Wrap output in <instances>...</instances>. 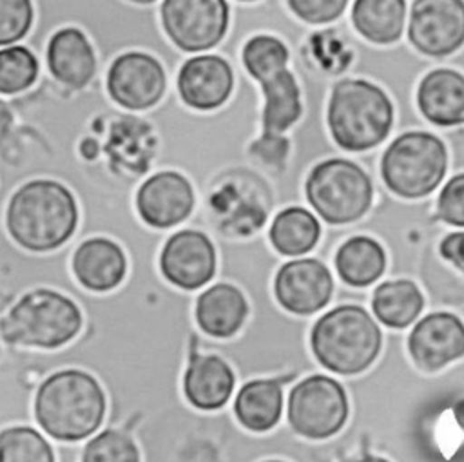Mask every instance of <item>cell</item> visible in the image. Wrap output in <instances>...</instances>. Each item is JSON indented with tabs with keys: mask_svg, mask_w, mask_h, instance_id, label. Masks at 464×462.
Here are the masks:
<instances>
[{
	"mask_svg": "<svg viewBox=\"0 0 464 462\" xmlns=\"http://www.w3.org/2000/svg\"><path fill=\"white\" fill-rule=\"evenodd\" d=\"M78 208L67 187L34 179L20 187L7 207V228L27 250L45 252L63 245L74 232Z\"/></svg>",
	"mask_w": 464,
	"mask_h": 462,
	"instance_id": "1",
	"label": "cell"
},
{
	"mask_svg": "<svg viewBox=\"0 0 464 462\" xmlns=\"http://www.w3.org/2000/svg\"><path fill=\"white\" fill-rule=\"evenodd\" d=\"M34 413L45 433L58 440H80L94 433L105 415V395L98 380L80 370H63L44 380Z\"/></svg>",
	"mask_w": 464,
	"mask_h": 462,
	"instance_id": "2",
	"label": "cell"
},
{
	"mask_svg": "<svg viewBox=\"0 0 464 462\" xmlns=\"http://www.w3.org/2000/svg\"><path fill=\"white\" fill-rule=\"evenodd\" d=\"M381 330L368 312L355 304L330 310L314 324L310 342L317 361L330 371L355 375L381 351Z\"/></svg>",
	"mask_w": 464,
	"mask_h": 462,
	"instance_id": "3",
	"label": "cell"
},
{
	"mask_svg": "<svg viewBox=\"0 0 464 462\" xmlns=\"http://www.w3.org/2000/svg\"><path fill=\"white\" fill-rule=\"evenodd\" d=\"M392 123L393 107L381 87L366 80L335 83L328 103V127L341 149H372L388 136Z\"/></svg>",
	"mask_w": 464,
	"mask_h": 462,
	"instance_id": "4",
	"label": "cell"
},
{
	"mask_svg": "<svg viewBox=\"0 0 464 462\" xmlns=\"http://www.w3.org/2000/svg\"><path fill=\"white\" fill-rule=\"evenodd\" d=\"M82 326L78 306L53 290L25 294L4 317L2 335L7 342L36 348H58L69 342Z\"/></svg>",
	"mask_w": 464,
	"mask_h": 462,
	"instance_id": "5",
	"label": "cell"
},
{
	"mask_svg": "<svg viewBox=\"0 0 464 462\" xmlns=\"http://www.w3.org/2000/svg\"><path fill=\"white\" fill-rule=\"evenodd\" d=\"M446 147L430 132H406L390 143L381 161L386 187L402 197H422L446 174Z\"/></svg>",
	"mask_w": 464,
	"mask_h": 462,
	"instance_id": "6",
	"label": "cell"
},
{
	"mask_svg": "<svg viewBox=\"0 0 464 462\" xmlns=\"http://www.w3.org/2000/svg\"><path fill=\"white\" fill-rule=\"evenodd\" d=\"M304 190L314 210L334 225L359 219L373 196L368 174L348 159H326L314 167Z\"/></svg>",
	"mask_w": 464,
	"mask_h": 462,
	"instance_id": "7",
	"label": "cell"
},
{
	"mask_svg": "<svg viewBox=\"0 0 464 462\" xmlns=\"http://www.w3.org/2000/svg\"><path fill=\"white\" fill-rule=\"evenodd\" d=\"M348 419V399L343 386L326 375H310L292 388L288 424L306 438H326Z\"/></svg>",
	"mask_w": 464,
	"mask_h": 462,
	"instance_id": "8",
	"label": "cell"
},
{
	"mask_svg": "<svg viewBox=\"0 0 464 462\" xmlns=\"http://www.w3.org/2000/svg\"><path fill=\"white\" fill-rule=\"evenodd\" d=\"M161 22L179 49L205 51L223 38L228 24V4L223 0H165Z\"/></svg>",
	"mask_w": 464,
	"mask_h": 462,
	"instance_id": "9",
	"label": "cell"
},
{
	"mask_svg": "<svg viewBox=\"0 0 464 462\" xmlns=\"http://www.w3.org/2000/svg\"><path fill=\"white\" fill-rule=\"evenodd\" d=\"M410 42L428 56H448L464 43V2L417 0L411 5Z\"/></svg>",
	"mask_w": 464,
	"mask_h": 462,
	"instance_id": "10",
	"label": "cell"
},
{
	"mask_svg": "<svg viewBox=\"0 0 464 462\" xmlns=\"http://www.w3.org/2000/svg\"><path fill=\"white\" fill-rule=\"evenodd\" d=\"M111 98L125 109L141 111L152 107L165 91V72L160 62L145 53L118 56L107 74Z\"/></svg>",
	"mask_w": 464,
	"mask_h": 462,
	"instance_id": "11",
	"label": "cell"
},
{
	"mask_svg": "<svg viewBox=\"0 0 464 462\" xmlns=\"http://www.w3.org/2000/svg\"><path fill=\"white\" fill-rule=\"evenodd\" d=\"M160 268L172 284L194 290L208 283L216 272V250L198 230H181L169 237L161 250Z\"/></svg>",
	"mask_w": 464,
	"mask_h": 462,
	"instance_id": "12",
	"label": "cell"
},
{
	"mask_svg": "<svg viewBox=\"0 0 464 462\" xmlns=\"http://www.w3.org/2000/svg\"><path fill=\"white\" fill-rule=\"evenodd\" d=\"M330 270L319 259H295L283 265L274 281L277 303L292 313H314L332 297Z\"/></svg>",
	"mask_w": 464,
	"mask_h": 462,
	"instance_id": "13",
	"label": "cell"
},
{
	"mask_svg": "<svg viewBox=\"0 0 464 462\" xmlns=\"http://www.w3.org/2000/svg\"><path fill=\"white\" fill-rule=\"evenodd\" d=\"M408 351L419 368L440 370L464 355V322L448 312L422 317L408 337Z\"/></svg>",
	"mask_w": 464,
	"mask_h": 462,
	"instance_id": "14",
	"label": "cell"
},
{
	"mask_svg": "<svg viewBox=\"0 0 464 462\" xmlns=\"http://www.w3.org/2000/svg\"><path fill=\"white\" fill-rule=\"evenodd\" d=\"M136 205L141 219L156 228L181 223L194 207V192L185 176L163 170L150 176L138 190Z\"/></svg>",
	"mask_w": 464,
	"mask_h": 462,
	"instance_id": "15",
	"label": "cell"
},
{
	"mask_svg": "<svg viewBox=\"0 0 464 462\" xmlns=\"http://www.w3.org/2000/svg\"><path fill=\"white\" fill-rule=\"evenodd\" d=\"M234 74L227 60L203 54L187 60L178 74V91L183 101L194 109L219 107L232 92Z\"/></svg>",
	"mask_w": 464,
	"mask_h": 462,
	"instance_id": "16",
	"label": "cell"
},
{
	"mask_svg": "<svg viewBox=\"0 0 464 462\" xmlns=\"http://www.w3.org/2000/svg\"><path fill=\"white\" fill-rule=\"evenodd\" d=\"M225 183L237 201L230 203L225 199L210 197V208L216 225H219L225 234L246 236L254 232L257 226H261L266 219L270 197H261L245 203V199H250L265 192V183L248 172L228 174Z\"/></svg>",
	"mask_w": 464,
	"mask_h": 462,
	"instance_id": "17",
	"label": "cell"
},
{
	"mask_svg": "<svg viewBox=\"0 0 464 462\" xmlns=\"http://www.w3.org/2000/svg\"><path fill=\"white\" fill-rule=\"evenodd\" d=\"M417 103L424 118L435 125L464 123V76L451 69L428 72L419 85Z\"/></svg>",
	"mask_w": 464,
	"mask_h": 462,
	"instance_id": "18",
	"label": "cell"
},
{
	"mask_svg": "<svg viewBox=\"0 0 464 462\" xmlns=\"http://www.w3.org/2000/svg\"><path fill=\"white\" fill-rule=\"evenodd\" d=\"M47 65L58 82L80 89L94 76L96 58L87 36L76 27H65L49 42Z\"/></svg>",
	"mask_w": 464,
	"mask_h": 462,
	"instance_id": "19",
	"label": "cell"
},
{
	"mask_svg": "<svg viewBox=\"0 0 464 462\" xmlns=\"http://www.w3.org/2000/svg\"><path fill=\"white\" fill-rule=\"evenodd\" d=\"M127 261L121 248L105 237H94L78 246L72 257V270L78 281L94 292H107L118 286L125 275Z\"/></svg>",
	"mask_w": 464,
	"mask_h": 462,
	"instance_id": "20",
	"label": "cell"
},
{
	"mask_svg": "<svg viewBox=\"0 0 464 462\" xmlns=\"http://www.w3.org/2000/svg\"><path fill=\"white\" fill-rule=\"evenodd\" d=\"M187 400L198 409L221 408L234 390V373L218 355H192L183 379Z\"/></svg>",
	"mask_w": 464,
	"mask_h": 462,
	"instance_id": "21",
	"label": "cell"
},
{
	"mask_svg": "<svg viewBox=\"0 0 464 462\" xmlns=\"http://www.w3.org/2000/svg\"><path fill=\"white\" fill-rule=\"evenodd\" d=\"M248 313V304L239 288L218 283L207 288L196 304L199 328L212 337L234 335Z\"/></svg>",
	"mask_w": 464,
	"mask_h": 462,
	"instance_id": "22",
	"label": "cell"
},
{
	"mask_svg": "<svg viewBox=\"0 0 464 462\" xmlns=\"http://www.w3.org/2000/svg\"><path fill=\"white\" fill-rule=\"evenodd\" d=\"M283 406L281 386L276 380H250L246 382L234 402V411L237 420L250 431H268L272 429L279 417Z\"/></svg>",
	"mask_w": 464,
	"mask_h": 462,
	"instance_id": "23",
	"label": "cell"
},
{
	"mask_svg": "<svg viewBox=\"0 0 464 462\" xmlns=\"http://www.w3.org/2000/svg\"><path fill=\"white\" fill-rule=\"evenodd\" d=\"M386 266L382 246L366 236H355L343 243L335 254V268L341 279L352 286H368L377 281Z\"/></svg>",
	"mask_w": 464,
	"mask_h": 462,
	"instance_id": "24",
	"label": "cell"
},
{
	"mask_svg": "<svg viewBox=\"0 0 464 462\" xmlns=\"http://www.w3.org/2000/svg\"><path fill=\"white\" fill-rule=\"evenodd\" d=\"M406 4L402 0H357L352 7L355 29L375 43H392L402 34Z\"/></svg>",
	"mask_w": 464,
	"mask_h": 462,
	"instance_id": "25",
	"label": "cell"
},
{
	"mask_svg": "<svg viewBox=\"0 0 464 462\" xmlns=\"http://www.w3.org/2000/svg\"><path fill=\"white\" fill-rule=\"evenodd\" d=\"M422 306L424 297L420 290L408 279L386 281L373 292V313L390 328H406L417 319Z\"/></svg>",
	"mask_w": 464,
	"mask_h": 462,
	"instance_id": "26",
	"label": "cell"
},
{
	"mask_svg": "<svg viewBox=\"0 0 464 462\" xmlns=\"http://www.w3.org/2000/svg\"><path fill=\"white\" fill-rule=\"evenodd\" d=\"M265 94L263 127L265 136H274L286 130L301 114L299 87L290 71H281L261 83Z\"/></svg>",
	"mask_w": 464,
	"mask_h": 462,
	"instance_id": "27",
	"label": "cell"
},
{
	"mask_svg": "<svg viewBox=\"0 0 464 462\" xmlns=\"http://www.w3.org/2000/svg\"><path fill=\"white\" fill-rule=\"evenodd\" d=\"M319 234L321 226L315 216L301 207H290L276 216L270 241L283 255H301L315 246Z\"/></svg>",
	"mask_w": 464,
	"mask_h": 462,
	"instance_id": "28",
	"label": "cell"
},
{
	"mask_svg": "<svg viewBox=\"0 0 464 462\" xmlns=\"http://www.w3.org/2000/svg\"><path fill=\"white\" fill-rule=\"evenodd\" d=\"M286 62L288 49L274 36H254L243 47V63L246 71L261 83L285 71Z\"/></svg>",
	"mask_w": 464,
	"mask_h": 462,
	"instance_id": "29",
	"label": "cell"
},
{
	"mask_svg": "<svg viewBox=\"0 0 464 462\" xmlns=\"http://www.w3.org/2000/svg\"><path fill=\"white\" fill-rule=\"evenodd\" d=\"M0 451L2 462H54L47 440L25 426L4 429L0 435Z\"/></svg>",
	"mask_w": 464,
	"mask_h": 462,
	"instance_id": "30",
	"label": "cell"
},
{
	"mask_svg": "<svg viewBox=\"0 0 464 462\" xmlns=\"http://www.w3.org/2000/svg\"><path fill=\"white\" fill-rule=\"evenodd\" d=\"M38 74V62L34 54L22 47H5L0 53V91L13 94L27 89Z\"/></svg>",
	"mask_w": 464,
	"mask_h": 462,
	"instance_id": "31",
	"label": "cell"
},
{
	"mask_svg": "<svg viewBox=\"0 0 464 462\" xmlns=\"http://www.w3.org/2000/svg\"><path fill=\"white\" fill-rule=\"evenodd\" d=\"M82 462H140V453L127 433L107 429L87 442Z\"/></svg>",
	"mask_w": 464,
	"mask_h": 462,
	"instance_id": "32",
	"label": "cell"
},
{
	"mask_svg": "<svg viewBox=\"0 0 464 462\" xmlns=\"http://www.w3.org/2000/svg\"><path fill=\"white\" fill-rule=\"evenodd\" d=\"M33 5L27 0H0V43L18 42L29 31Z\"/></svg>",
	"mask_w": 464,
	"mask_h": 462,
	"instance_id": "33",
	"label": "cell"
},
{
	"mask_svg": "<svg viewBox=\"0 0 464 462\" xmlns=\"http://www.w3.org/2000/svg\"><path fill=\"white\" fill-rule=\"evenodd\" d=\"M437 214L450 225L464 226V172L453 176L442 187L437 201Z\"/></svg>",
	"mask_w": 464,
	"mask_h": 462,
	"instance_id": "34",
	"label": "cell"
},
{
	"mask_svg": "<svg viewBox=\"0 0 464 462\" xmlns=\"http://www.w3.org/2000/svg\"><path fill=\"white\" fill-rule=\"evenodd\" d=\"M288 7L310 24H324L335 20L346 7L343 0H292Z\"/></svg>",
	"mask_w": 464,
	"mask_h": 462,
	"instance_id": "35",
	"label": "cell"
},
{
	"mask_svg": "<svg viewBox=\"0 0 464 462\" xmlns=\"http://www.w3.org/2000/svg\"><path fill=\"white\" fill-rule=\"evenodd\" d=\"M440 255L464 274V232L446 236L439 246Z\"/></svg>",
	"mask_w": 464,
	"mask_h": 462,
	"instance_id": "36",
	"label": "cell"
},
{
	"mask_svg": "<svg viewBox=\"0 0 464 462\" xmlns=\"http://www.w3.org/2000/svg\"><path fill=\"white\" fill-rule=\"evenodd\" d=\"M453 415H455L457 424H459L460 429L464 431V399H460V400H457V402L453 404Z\"/></svg>",
	"mask_w": 464,
	"mask_h": 462,
	"instance_id": "37",
	"label": "cell"
},
{
	"mask_svg": "<svg viewBox=\"0 0 464 462\" xmlns=\"http://www.w3.org/2000/svg\"><path fill=\"white\" fill-rule=\"evenodd\" d=\"M346 462H388V460L381 458V457H373V455H364V457H359V458H353V460H346Z\"/></svg>",
	"mask_w": 464,
	"mask_h": 462,
	"instance_id": "38",
	"label": "cell"
},
{
	"mask_svg": "<svg viewBox=\"0 0 464 462\" xmlns=\"http://www.w3.org/2000/svg\"><path fill=\"white\" fill-rule=\"evenodd\" d=\"M266 462H281V460H266Z\"/></svg>",
	"mask_w": 464,
	"mask_h": 462,
	"instance_id": "39",
	"label": "cell"
}]
</instances>
